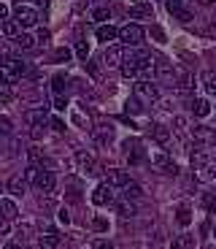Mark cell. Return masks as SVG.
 <instances>
[{
	"mask_svg": "<svg viewBox=\"0 0 216 249\" xmlns=\"http://www.w3.org/2000/svg\"><path fill=\"white\" fill-rule=\"evenodd\" d=\"M130 17L151 19V3H146V0H141V3H133V6H130Z\"/></svg>",
	"mask_w": 216,
	"mask_h": 249,
	"instance_id": "603a6c76",
	"label": "cell"
},
{
	"mask_svg": "<svg viewBox=\"0 0 216 249\" xmlns=\"http://www.w3.org/2000/svg\"><path fill=\"white\" fill-rule=\"evenodd\" d=\"M114 195H116V190H114L108 181H100L92 190V203L95 206H108V203H114Z\"/></svg>",
	"mask_w": 216,
	"mask_h": 249,
	"instance_id": "9c48e42d",
	"label": "cell"
},
{
	"mask_svg": "<svg viewBox=\"0 0 216 249\" xmlns=\"http://www.w3.org/2000/svg\"><path fill=\"white\" fill-rule=\"evenodd\" d=\"M138 103H141V100L133 98V100H127V106H124V108H127L130 114H138V111H141V106H138Z\"/></svg>",
	"mask_w": 216,
	"mask_h": 249,
	"instance_id": "ee69618b",
	"label": "cell"
},
{
	"mask_svg": "<svg viewBox=\"0 0 216 249\" xmlns=\"http://www.w3.org/2000/svg\"><path fill=\"white\" fill-rule=\"evenodd\" d=\"M14 41H17L19 49H25V52H27V49H35V46H38V38L33 36V33H25V30L19 33V36L14 38Z\"/></svg>",
	"mask_w": 216,
	"mask_h": 249,
	"instance_id": "cb8c5ba5",
	"label": "cell"
},
{
	"mask_svg": "<svg viewBox=\"0 0 216 249\" xmlns=\"http://www.w3.org/2000/svg\"><path fill=\"white\" fill-rule=\"evenodd\" d=\"M35 38H38V46H46L51 36H49V30H38V36H35Z\"/></svg>",
	"mask_w": 216,
	"mask_h": 249,
	"instance_id": "7bdbcfd3",
	"label": "cell"
},
{
	"mask_svg": "<svg viewBox=\"0 0 216 249\" xmlns=\"http://www.w3.org/2000/svg\"><path fill=\"white\" fill-rule=\"evenodd\" d=\"M179 8H181V0H167V11L170 14H176Z\"/></svg>",
	"mask_w": 216,
	"mask_h": 249,
	"instance_id": "c3c4849f",
	"label": "cell"
},
{
	"mask_svg": "<svg viewBox=\"0 0 216 249\" xmlns=\"http://www.w3.org/2000/svg\"><path fill=\"white\" fill-rule=\"evenodd\" d=\"M192 136H195V141L203 143V146H216V127L195 124V127H192Z\"/></svg>",
	"mask_w": 216,
	"mask_h": 249,
	"instance_id": "8fae6325",
	"label": "cell"
},
{
	"mask_svg": "<svg viewBox=\"0 0 216 249\" xmlns=\"http://www.w3.org/2000/svg\"><path fill=\"white\" fill-rule=\"evenodd\" d=\"M189 160H192V168H203V165H208V162H211V157L205 155L203 149H198V152H192V155H189Z\"/></svg>",
	"mask_w": 216,
	"mask_h": 249,
	"instance_id": "f546056e",
	"label": "cell"
},
{
	"mask_svg": "<svg viewBox=\"0 0 216 249\" xmlns=\"http://www.w3.org/2000/svg\"><path fill=\"white\" fill-rule=\"evenodd\" d=\"M73 157H76V165H79V171H81V174H95V171H98V160H95V155H92V152L79 149Z\"/></svg>",
	"mask_w": 216,
	"mask_h": 249,
	"instance_id": "30bf717a",
	"label": "cell"
},
{
	"mask_svg": "<svg viewBox=\"0 0 216 249\" xmlns=\"http://www.w3.org/2000/svg\"><path fill=\"white\" fill-rule=\"evenodd\" d=\"M151 38H154L157 44H165V33H162V27H151Z\"/></svg>",
	"mask_w": 216,
	"mask_h": 249,
	"instance_id": "ab89813d",
	"label": "cell"
},
{
	"mask_svg": "<svg viewBox=\"0 0 216 249\" xmlns=\"http://www.w3.org/2000/svg\"><path fill=\"white\" fill-rule=\"evenodd\" d=\"M6 19H11L8 17V6L6 3H0V22H6Z\"/></svg>",
	"mask_w": 216,
	"mask_h": 249,
	"instance_id": "681fc988",
	"label": "cell"
},
{
	"mask_svg": "<svg viewBox=\"0 0 216 249\" xmlns=\"http://www.w3.org/2000/svg\"><path fill=\"white\" fill-rule=\"evenodd\" d=\"M89 247H92V249H116V247H114V241H108V238H95Z\"/></svg>",
	"mask_w": 216,
	"mask_h": 249,
	"instance_id": "d590c367",
	"label": "cell"
},
{
	"mask_svg": "<svg viewBox=\"0 0 216 249\" xmlns=\"http://www.w3.org/2000/svg\"><path fill=\"white\" fill-rule=\"evenodd\" d=\"M122 62H124V49L122 46H108V49L103 52V65L105 68H122Z\"/></svg>",
	"mask_w": 216,
	"mask_h": 249,
	"instance_id": "4fadbf2b",
	"label": "cell"
},
{
	"mask_svg": "<svg viewBox=\"0 0 216 249\" xmlns=\"http://www.w3.org/2000/svg\"><path fill=\"white\" fill-rule=\"evenodd\" d=\"M205 206H208V212H214V214H216V200L211 198V195H208V198H205Z\"/></svg>",
	"mask_w": 216,
	"mask_h": 249,
	"instance_id": "f907efd6",
	"label": "cell"
},
{
	"mask_svg": "<svg viewBox=\"0 0 216 249\" xmlns=\"http://www.w3.org/2000/svg\"><path fill=\"white\" fill-rule=\"evenodd\" d=\"M51 127H54V133H65V122H62L60 117L51 119Z\"/></svg>",
	"mask_w": 216,
	"mask_h": 249,
	"instance_id": "f6af8a7d",
	"label": "cell"
},
{
	"mask_svg": "<svg viewBox=\"0 0 216 249\" xmlns=\"http://www.w3.org/2000/svg\"><path fill=\"white\" fill-rule=\"evenodd\" d=\"M205 89H208L211 95H216V76L214 73H205Z\"/></svg>",
	"mask_w": 216,
	"mask_h": 249,
	"instance_id": "f35d334b",
	"label": "cell"
},
{
	"mask_svg": "<svg viewBox=\"0 0 216 249\" xmlns=\"http://www.w3.org/2000/svg\"><path fill=\"white\" fill-rule=\"evenodd\" d=\"M176 217H179V222H181V225H189V222H192V214H189V209H186V206H181Z\"/></svg>",
	"mask_w": 216,
	"mask_h": 249,
	"instance_id": "74e56055",
	"label": "cell"
},
{
	"mask_svg": "<svg viewBox=\"0 0 216 249\" xmlns=\"http://www.w3.org/2000/svg\"><path fill=\"white\" fill-rule=\"evenodd\" d=\"M176 87H181V89H189L192 87V73H189V68H184V65H176V81H173Z\"/></svg>",
	"mask_w": 216,
	"mask_h": 249,
	"instance_id": "44dd1931",
	"label": "cell"
},
{
	"mask_svg": "<svg viewBox=\"0 0 216 249\" xmlns=\"http://www.w3.org/2000/svg\"><path fill=\"white\" fill-rule=\"evenodd\" d=\"M119 41H122L124 46H138L143 41V27L138 25V22H127V25L119 30Z\"/></svg>",
	"mask_w": 216,
	"mask_h": 249,
	"instance_id": "8992f818",
	"label": "cell"
},
{
	"mask_svg": "<svg viewBox=\"0 0 216 249\" xmlns=\"http://www.w3.org/2000/svg\"><path fill=\"white\" fill-rule=\"evenodd\" d=\"M92 133H95V141L103 143V146H108V143L116 138V130H114L111 122H98V124L92 127Z\"/></svg>",
	"mask_w": 216,
	"mask_h": 249,
	"instance_id": "7c38bea8",
	"label": "cell"
},
{
	"mask_svg": "<svg viewBox=\"0 0 216 249\" xmlns=\"http://www.w3.org/2000/svg\"><path fill=\"white\" fill-rule=\"evenodd\" d=\"M154 76L160 81L173 84V81H176V65H173V62H167L165 57H154Z\"/></svg>",
	"mask_w": 216,
	"mask_h": 249,
	"instance_id": "ba28073f",
	"label": "cell"
},
{
	"mask_svg": "<svg viewBox=\"0 0 216 249\" xmlns=\"http://www.w3.org/2000/svg\"><path fill=\"white\" fill-rule=\"evenodd\" d=\"M124 160H127V165H141V162L146 160L143 143L141 141H127L124 143Z\"/></svg>",
	"mask_w": 216,
	"mask_h": 249,
	"instance_id": "52a82bcc",
	"label": "cell"
},
{
	"mask_svg": "<svg viewBox=\"0 0 216 249\" xmlns=\"http://www.w3.org/2000/svg\"><path fill=\"white\" fill-rule=\"evenodd\" d=\"M151 138L160 143L162 149H167V146H170L173 133H170V127H167V124H154V127H151Z\"/></svg>",
	"mask_w": 216,
	"mask_h": 249,
	"instance_id": "2e32d148",
	"label": "cell"
},
{
	"mask_svg": "<svg viewBox=\"0 0 216 249\" xmlns=\"http://www.w3.org/2000/svg\"><path fill=\"white\" fill-rule=\"evenodd\" d=\"M116 38H119V30L114 25H100L98 27V41H100V44L111 46V41H116Z\"/></svg>",
	"mask_w": 216,
	"mask_h": 249,
	"instance_id": "d6986e66",
	"label": "cell"
},
{
	"mask_svg": "<svg viewBox=\"0 0 216 249\" xmlns=\"http://www.w3.org/2000/svg\"><path fill=\"white\" fill-rule=\"evenodd\" d=\"M11 130H14L11 119H8V117H0V133H11Z\"/></svg>",
	"mask_w": 216,
	"mask_h": 249,
	"instance_id": "60d3db41",
	"label": "cell"
},
{
	"mask_svg": "<svg viewBox=\"0 0 216 249\" xmlns=\"http://www.w3.org/2000/svg\"><path fill=\"white\" fill-rule=\"evenodd\" d=\"M192 114H195V117H208V114H211V103L205 98L192 100Z\"/></svg>",
	"mask_w": 216,
	"mask_h": 249,
	"instance_id": "d4e9b609",
	"label": "cell"
},
{
	"mask_svg": "<svg viewBox=\"0 0 216 249\" xmlns=\"http://www.w3.org/2000/svg\"><path fill=\"white\" fill-rule=\"evenodd\" d=\"M60 244H62V236L57 231H46L38 238V247L41 249H60Z\"/></svg>",
	"mask_w": 216,
	"mask_h": 249,
	"instance_id": "e0dca14e",
	"label": "cell"
},
{
	"mask_svg": "<svg viewBox=\"0 0 216 249\" xmlns=\"http://www.w3.org/2000/svg\"><path fill=\"white\" fill-rule=\"evenodd\" d=\"M70 119H73V124H79V127H86V124H89V117H86L79 106L70 108Z\"/></svg>",
	"mask_w": 216,
	"mask_h": 249,
	"instance_id": "4dcf8cb0",
	"label": "cell"
},
{
	"mask_svg": "<svg viewBox=\"0 0 216 249\" xmlns=\"http://www.w3.org/2000/svg\"><path fill=\"white\" fill-rule=\"evenodd\" d=\"M68 57H70L68 49H57V52H54V60H51V62H65Z\"/></svg>",
	"mask_w": 216,
	"mask_h": 249,
	"instance_id": "b9f144b4",
	"label": "cell"
},
{
	"mask_svg": "<svg viewBox=\"0 0 216 249\" xmlns=\"http://www.w3.org/2000/svg\"><path fill=\"white\" fill-rule=\"evenodd\" d=\"M65 106H68V100L62 98V95H54V108H57V111H62Z\"/></svg>",
	"mask_w": 216,
	"mask_h": 249,
	"instance_id": "bcb514c9",
	"label": "cell"
},
{
	"mask_svg": "<svg viewBox=\"0 0 216 249\" xmlns=\"http://www.w3.org/2000/svg\"><path fill=\"white\" fill-rule=\"evenodd\" d=\"M60 222H65V225L70 222V217H68V212H65V209H62V212H60Z\"/></svg>",
	"mask_w": 216,
	"mask_h": 249,
	"instance_id": "f5cc1de1",
	"label": "cell"
},
{
	"mask_svg": "<svg viewBox=\"0 0 216 249\" xmlns=\"http://www.w3.org/2000/svg\"><path fill=\"white\" fill-rule=\"evenodd\" d=\"M65 89H68V76H65V73H57L54 79H51V92H54V95H62Z\"/></svg>",
	"mask_w": 216,
	"mask_h": 249,
	"instance_id": "83f0119b",
	"label": "cell"
},
{
	"mask_svg": "<svg viewBox=\"0 0 216 249\" xmlns=\"http://www.w3.org/2000/svg\"><path fill=\"white\" fill-rule=\"evenodd\" d=\"M116 212H119V217H124V219L135 217V203H130V200L124 198V200H119V203H116Z\"/></svg>",
	"mask_w": 216,
	"mask_h": 249,
	"instance_id": "f1b7e54d",
	"label": "cell"
},
{
	"mask_svg": "<svg viewBox=\"0 0 216 249\" xmlns=\"http://www.w3.org/2000/svg\"><path fill=\"white\" fill-rule=\"evenodd\" d=\"M105 181H108L116 193H122L124 187L130 184V176L124 174V171H119V168H108V171H105Z\"/></svg>",
	"mask_w": 216,
	"mask_h": 249,
	"instance_id": "5bb4252c",
	"label": "cell"
},
{
	"mask_svg": "<svg viewBox=\"0 0 216 249\" xmlns=\"http://www.w3.org/2000/svg\"><path fill=\"white\" fill-rule=\"evenodd\" d=\"M195 176H198L200 181H214L216 179V165L208 162V165H203V168H195Z\"/></svg>",
	"mask_w": 216,
	"mask_h": 249,
	"instance_id": "484cf974",
	"label": "cell"
},
{
	"mask_svg": "<svg viewBox=\"0 0 216 249\" xmlns=\"http://www.w3.org/2000/svg\"><path fill=\"white\" fill-rule=\"evenodd\" d=\"M170 249H195V236H192V233H179V236H173Z\"/></svg>",
	"mask_w": 216,
	"mask_h": 249,
	"instance_id": "ffe728a7",
	"label": "cell"
},
{
	"mask_svg": "<svg viewBox=\"0 0 216 249\" xmlns=\"http://www.w3.org/2000/svg\"><path fill=\"white\" fill-rule=\"evenodd\" d=\"M3 249H22V241H8Z\"/></svg>",
	"mask_w": 216,
	"mask_h": 249,
	"instance_id": "816d5d0a",
	"label": "cell"
},
{
	"mask_svg": "<svg viewBox=\"0 0 216 249\" xmlns=\"http://www.w3.org/2000/svg\"><path fill=\"white\" fill-rule=\"evenodd\" d=\"M214 249H216V247H214Z\"/></svg>",
	"mask_w": 216,
	"mask_h": 249,
	"instance_id": "11a10c76",
	"label": "cell"
},
{
	"mask_svg": "<svg viewBox=\"0 0 216 249\" xmlns=\"http://www.w3.org/2000/svg\"><path fill=\"white\" fill-rule=\"evenodd\" d=\"M214 236H216V228H214Z\"/></svg>",
	"mask_w": 216,
	"mask_h": 249,
	"instance_id": "db71d44e",
	"label": "cell"
},
{
	"mask_svg": "<svg viewBox=\"0 0 216 249\" xmlns=\"http://www.w3.org/2000/svg\"><path fill=\"white\" fill-rule=\"evenodd\" d=\"M173 127H176V133L184 138V133H186V119H184V117H176V119H173Z\"/></svg>",
	"mask_w": 216,
	"mask_h": 249,
	"instance_id": "8d00e7d4",
	"label": "cell"
},
{
	"mask_svg": "<svg viewBox=\"0 0 216 249\" xmlns=\"http://www.w3.org/2000/svg\"><path fill=\"white\" fill-rule=\"evenodd\" d=\"M35 187L41 190V193L51 195V193H54V187H57V176L51 174V171H41V174H38V179H35Z\"/></svg>",
	"mask_w": 216,
	"mask_h": 249,
	"instance_id": "9a60e30c",
	"label": "cell"
},
{
	"mask_svg": "<svg viewBox=\"0 0 216 249\" xmlns=\"http://www.w3.org/2000/svg\"><path fill=\"white\" fill-rule=\"evenodd\" d=\"M149 160H151V165H154L160 174H167V176L179 174V165L173 162V157L167 155V152H151V155H149Z\"/></svg>",
	"mask_w": 216,
	"mask_h": 249,
	"instance_id": "3957f363",
	"label": "cell"
},
{
	"mask_svg": "<svg viewBox=\"0 0 216 249\" xmlns=\"http://www.w3.org/2000/svg\"><path fill=\"white\" fill-rule=\"evenodd\" d=\"M8 222H11V219H6L3 214H0V236H6L8 233Z\"/></svg>",
	"mask_w": 216,
	"mask_h": 249,
	"instance_id": "7dc6e473",
	"label": "cell"
},
{
	"mask_svg": "<svg viewBox=\"0 0 216 249\" xmlns=\"http://www.w3.org/2000/svg\"><path fill=\"white\" fill-rule=\"evenodd\" d=\"M14 19H17L19 25H22V30H27V27H35L38 25V8L27 6V3H19L17 11H14Z\"/></svg>",
	"mask_w": 216,
	"mask_h": 249,
	"instance_id": "5b68a950",
	"label": "cell"
},
{
	"mask_svg": "<svg viewBox=\"0 0 216 249\" xmlns=\"http://www.w3.org/2000/svg\"><path fill=\"white\" fill-rule=\"evenodd\" d=\"M133 92H135L138 100H146V103H157L160 100V89H157L154 81H149V79H138Z\"/></svg>",
	"mask_w": 216,
	"mask_h": 249,
	"instance_id": "7a4b0ae2",
	"label": "cell"
},
{
	"mask_svg": "<svg viewBox=\"0 0 216 249\" xmlns=\"http://www.w3.org/2000/svg\"><path fill=\"white\" fill-rule=\"evenodd\" d=\"M76 57L86 62V57H89V46H86V41H79V44H76Z\"/></svg>",
	"mask_w": 216,
	"mask_h": 249,
	"instance_id": "e575fe53",
	"label": "cell"
},
{
	"mask_svg": "<svg viewBox=\"0 0 216 249\" xmlns=\"http://www.w3.org/2000/svg\"><path fill=\"white\" fill-rule=\"evenodd\" d=\"M3 33L11 36V38H17L19 33H22V25H19L17 19H6V22H3Z\"/></svg>",
	"mask_w": 216,
	"mask_h": 249,
	"instance_id": "1f68e13d",
	"label": "cell"
},
{
	"mask_svg": "<svg viewBox=\"0 0 216 249\" xmlns=\"http://www.w3.org/2000/svg\"><path fill=\"white\" fill-rule=\"evenodd\" d=\"M22 73H25V62L19 60V57H3L0 60V81L14 84Z\"/></svg>",
	"mask_w": 216,
	"mask_h": 249,
	"instance_id": "6da1fadb",
	"label": "cell"
},
{
	"mask_svg": "<svg viewBox=\"0 0 216 249\" xmlns=\"http://www.w3.org/2000/svg\"><path fill=\"white\" fill-rule=\"evenodd\" d=\"M38 174H41V171H38V165H27V168H25V179H27V184H35Z\"/></svg>",
	"mask_w": 216,
	"mask_h": 249,
	"instance_id": "836d02e7",
	"label": "cell"
},
{
	"mask_svg": "<svg viewBox=\"0 0 216 249\" xmlns=\"http://www.w3.org/2000/svg\"><path fill=\"white\" fill-rule=\"evenodd\" d=\"M6 190L14 195V198H19V195L27 193V179H25V176H11L8 184H6Z\"/></svg>",
	"mask_w": 216,
	"mask_h": 249,
	"instance_id": "ac0fdd59",
	"label": "cell"
},
{
	"mask_svg": "<svg viewBox=\"0 0 216 249\" xmlns=\"http://www.w3.org/2000/svg\"><path fill=\"white\" fill-rule=\"evenodd\" d=\"M25 122L30 124L33 138H41L43 130H46V111L43 108H30V111H25Z\"/></svg>",
	"mask_w": 216,
	"mask_h": 249,
	"instance_id": "277c9868",
	"label": "cell"
},
{
	"mask_svg": "<svg viewBox=\"0 0 216 249\" xmlns=\"http://www.w3.org/2000/svg\"><path fill=\"white\" fill-rule=\"evenodd\" d=\"M89 17H92V22L103 25V22H108V19H111V8H108V6H95Z\"/></svg>",
	"mask_w": 216,
	"mask_h": 249,
	"instance_id": "4316f807",
	"label": "cell"
},
{
	"mask_svg": "<svg viewBox=\"0 0 216 249\" xmlns=\"http://www.w3.org/2000/svg\"><path fill=\"white\" fill-rule=\"evenodd\" d=\"M0 214L6 219H17L19 217V206L14 203V198H0Z\"/></svg>",
	"mask_w": 216,
	"mask_h": 249,
	"instance_id": "7402d4cb",
	"label": "cell"
},
{
	"mask_svg": "<svg viewBox=\"0 0 216 249\" xmlns=\"http://www.w3.org/2000/svg\"><path fill=\"white\" fill-rule=\"evenodd\" d=\"M122 195H124L127 200H130V198H141V184H135V181H130V184L122 190Z\"/></svg>",
	"mask_w": 216,
	"mask_h": 249,
	"instance_id": "d6a6232c",
	"label": "cell"
}]
</instances>
